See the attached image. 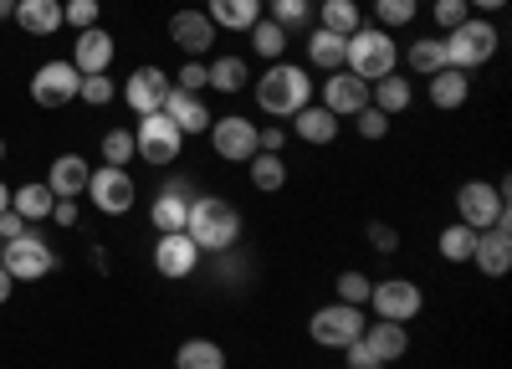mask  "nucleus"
Segmentation results:
<instances>
[{"mask_svg": "<svg viewBox=\"0 0 512 369\" xmlns=\"http://www.w3.org/2000/svg\"><path fill=\"white\" fill-rule=\"evenodd\" d=\"M185 236L200 246V252H231L241 241V211L226 195H195L190 200V216H185Z\"/></svg>", "mask_w": 512, "mask_h": 369, "instance_id": "f257e3e1", "label": "nucleus"}, {"mask_svg": "<svg viewBox=\"0 0 512 369\" xmlns=\"http://www.w3.org/2000/svg\"><path fill=\"white\" fill-rule=\"evenodd\" d=\"M313 103V72L297 62H272L262 77H256V108L272 118H292L297 108Z\"/></svg>", "mask_w": 512, "mask_h": 369, "instance_id": "f03ea898", "label": "nucleus"}, {"mask_svg": "<svg viewBox=\"0 0 512 369\" xmlns=\"http://www.w3.org/2000/svg\"><path fill=\"white\" fill-rule=\"evenodd\" d=\"M395 62H400V47H395V36L384 31V26H359L344 41V72H354L364 82H379V77L400 72Z\"/></svg>", "mask_w": 512, "mask_h": 369, "instance_id": "7ed1b4c3", "label": "nucleus"}, {"mask_svg": "<svg viewBox=\"0 0 512 369\" xmlns=\"http://www.w3.org/2000/svg\"><path fill=\"white\" fill-rule=\"evenodd\" d=\"M497 26L492 21H477V16H466L461 26H451L446 36H441V47H446V67H456V72H477V67H487L492 57H497Z\"/></svg>", "mask_w": 512, "mask_h": 369, "instance_id": "20e7f679", "label": "nucleus"}, {"mask_svg": "<svg viewBox=\"0 0 512 369\" xmlns=\"http://www.w3.org/2000/svg\"><path fill=\"white\" fill-rule=\"evenodd\" d=\"M456 221L472 231L507 226V180H466L456 190Z\"/></svg>", "mask_w": 512, "mask_h": 369, "instance_id": "39448f33", "label": "nucleus"}, {"mask_svg": "<svg viewBox=\"0 0 512 369\" xmlns=\"http://www.w3.org/2000/svg\"><path fill=\"white\" fill-rule=\"evenodd\" d=\"M0 267L11 272V282H41V277H52L57 252H52V246L41 241L36 231H26V236H16V241L0 246Z\"/></svg>", "mask_w": 512, "mask_h": 369, "instance_id": "423d86ee", "label": "nucleus"}, {"mask_svg": "<svg viewBox=\"0 0 512 369\" xmlns=\"http://www.w3.org/2000/svg\"><path fill=\"white\" fill-rule=\"evenodd\" d=\"M180 149H185V134L169 123L164 113H144L139 118V129H134V154L144 159V164H175L180 159Z\"/></svg>", "mask_w": 512, "mask_h": 369, "instance_id": "0eeeda50", "label": "nucleus"}, {"mask_svg": "<svg viewBox=\"0 0 512 369\" xmlns=\"http://www.w3.org/2000/svg\"><path fill=\"white\" fill-rule=\"evenodd\" d=\"M308 334H313V344H323V349H349V344L364 334V308H354V303H328V308H318V313L308 318Z\"/></svg>", "mask_w": 512, "mask_h": 369, "instance_id": "6e6552de", "label": "nucleus"}, {"mask_svg": "<svg viewBox=\"0 0 512 369\" xmlns=\"http://www.w3.org/2000/svg\"><path fill=\"white\" fill-rule=\"evenodd\" d=\"M364 308H374L379 318H390V323H410V318H420L425 293H420V282H410V277H384V282L369 287Z\"/></svg>", "mask_w": 512, "mask_h": 369, "instance_id": "1a4fd4ad", "label": "nucleus"}, {"mask_svg": "<svg viewBox=\"0 0 512 369\" xmlns=\"http://www.w3.org/2000/svg\"><path fill=\"white\" fill-rule=\"evenodd\" d=\"M88 200L98 205L103 216H128L134 200H139V185H134L128 170H118V164H103V170L88 175Z\"/></svg>", "mask_w": 512, "mask_h": 369, "instance_id": "9d476101", "label": "nucleus"}, {"mask_svg": "<svg viewBox=\"0 0 512 369\" xmlns=\"http://www.w3.org/2000/svg\"><path fill=\"white\" fill-rule=\"evenodd\" d=\"M210 149H216V159H226V164H246L251 154H262V149H256V123L246 113L216 118V123H210Z\"/></svg>", "mask_w": 512, "mask_h": 369, "instance_id": "9b49d317", "label": "nucleus"}, {"mask_svg": "<svg viewBox=\"0 0 512 369\" xmlns=\"http://www.w3.org/2000/svg\"><path fill=\"white\" fill-rule=\"evenodd\" d=\"M77 88H82V72L72 62H41L36 77H31V98L41 108H62V103H77Z\"/></svg>", "mask_w": 512, "mask_h": 369, "instance_id": "f8f14e48", "label": "nucleus"}, {"mask_svg": "<svg viewBox=\"0 0 512 369\" xmlns=\"http://www.w3.org/2000/svg\"><path fill=\"white\" fill-rule=\"evenodd\" d=\"M200 246L185 236V231H164L159 241H154V272L159 277H169V282H180V277H190L195 267H200Z\"/></svg>", "mask_w": 512, "mask_h": 369, "instance_id": "ddd939ff", "label": "nucleus"}, {"mask_svg": "<svg viewBox=\"0 0 512 369\" xmlns=\"http://www.w3.org/2000/svg\"><path fill=\"white\" fill-rule=\"evenodd\" d=\"M169 88H175V82H169L164 67H134V72H128V82H123V103L144 118V113H159L164 108Z\"/></svg>", "mask_w": 512, "mask_h": 369, "instance_id": "4468645a", "label": "nucleus"}, {"mask_svg": "<svg viewBox=\"0 0 512 369\" xmlns=\"http://www.w3.org/2000/svg\"><path fill=\"white\" fill-rule=\"evenodd\" d=\"M318 103H323L333 118H354L359 108H369V82L338 67V72L323 77V98H318Z\"/></svg>", "mask_w": 512, "mask_h": 369, "instance_id": "2eb2a0df", "label": "nucleus"}, {"mask_svg": "<svg viewBox=\"0 0 512 369\" xmlns=\"http://www.w3.org/2000/svg\"><path fill=\"white\" fill-rule=\"evenodd\" d=\"M195 180H169L159 195H154V205H149V226L164 236V231H185V216H190V200H195V190H190Z\"/></svg>", "mask_w": 512, "mask_h": 369, "instance_id": "dca6fc26", "label": "nucleus"}, {"mask_svg": "<svg viewBox=\"0 0 512 369\" xmlns=\"http://www.w3.org/2000/svg\"><path fill=\"white\" fill-rule=\"evenodd\" d=\"M169 41H175V47H180L185 57H205L210 47H216V26H210V16H205V11L185 6V11L169 16Z\"/></svg>", "mask_w": 512, "mask_h": 369, "instance_id": "f3484780", "label": "nucleus"}, {"mask_svg": "<svg viewBox=\"0 0 512 369\" xmlns=\"http://www.w3.org/2000/svg\"><path fill=\"white\" fill-rule=\"evenodd\" d=\"M472 267H477L482 277H507V267H512V231H507V226H487V231H477Z\"/></svg>", "mask_w": 512, "mask_h": 369, "instance_id": "a211bd4d", "label": "nucleus"}, {"mask_svg": "<svg viewBox=\"0 0 512 369\" xmlns=\"http://www.w3.org/2000/svg\"><path fill=\"white\" fill-rule=\"evenodd\" d=\"M364 344H369V354L379 359V364H395V359H405L410 354V323H390V318H379V323H364V334H359Z\"/></svg>", "mask_w": 512, "mask_h": 369, "instance_id": "6ab92c4d", "label": "nucleus"}, {"mask_svg": "<svg viewBox=\"0 0 512 369\" xmlns=\"http://www.w3.org/2000/svg\"><path fill=\"white\" fill-rule=\"evenodd\" d=\"M82 77H93V72H108L113 67V36L103 26H88V31H77V47L67 57Z\"/></svg>", "mask_w": 512, "mask_h": 369, "instance_id": "aec40b11", "label": "nucleus"}, {"mask_svg": "<svg viewBox=\"0 0 512 369\" xmlns=\"http://www.w3.org/2000/svg\"><path fill=\"white\" fill-rule=\"evenodd\" d=\"M169 123H175V129L190 139V134H210V123H216V118H210V108L195 98V93H180V88H169V98H164V108H159Z\"/></svg>", "mask_w": 512, "mask_h": 369, "instance_id": "412c9836", "label": "nucleus"}, {"mask_svg": "<svg viewBox=\"0 0 512 369\" xmlns=\"http://www.w3.org/2000/svg\"><path fill=\"white\" fill-rule=\"evenodd\" d=\"M88 159L82 154H57L52 159V170H47V190L57 200H77V195H88Z\"/></svg>", "mask_w": 512, "mask_h": 369, "instance_id": "4be33fe9", "label": "nucleus"}, {"mask_svg": "<svg viewBox=\"0 0 512 369\" xmlns=\"http://www.w3.org/2000/svg\"><path fill=\"white\" fill-rule=\"evenodd\" d=\"M205 16L216 31H251L262 21V0H205Z\"/></svg>", "mask_w": 512, "mask_h": 369, "instance_id": "5701e85b", "label": "nucleus"}, {"mask_svg": "<svg viewBox=\"0 0 512 369\" xmlns=\"http://www.w3.org/2000/svg\"><path fill=\"white\" fill-rule=\"evenodd\" d=\"M292 129H297V139L303 144H338V118L323 108V103H308V108H297L292 113Z\"/></svg>", "mask_w": 512, "mask_h": 369, "instance_id": "b1692460", "label": "nucleus"}, {"mask_svg": "<svg viewBox=\"0 0 512 369\" xmlns=\"http://www.w3.org/2000/svg\"><path fill=\"white\" fill-rule=\"evenodd\" d=\"M16 26L26 36H52L62 31V0H16Z\"/></svg>", "mask_w": 512, "mask_h": 369, "instance_id": "393cba45", "label": "nucleus"}, {"mask_svg": "<svg viewBox=\"0 0 512 369\" xmlns=\"http://www.w3.org/2000/svg\"><path fill=\"white\" fill-rule=\"evenodd\" d=\"M466 98H472V72H456V67H441L436 77H431V103L441 108V113H456Z\"/></svg>", "mask_w": 512, "mask_h": 369, "instance_id": "a878e982", "label": "nucleus"}, {"mask_svg": "<svg viewBox=\"0 0 512 369\" xmlns=\"http://www.w3.org/2000/svg\"><path fill=\"white\" fill-rule=\"evenodd\" d=\"M369 103L379 108V113H405L410 103H415V88H410V77H400V72H390V77H379V82H369Z\"/></svg>", "mask_w": 512, "mask_h": 369, "instance_id": "bb28decb", "label": "nucleus"}, {"mask_svg": "<svg viewBox=\"0 0 512 369\" xmlns=\"http://www.w3.org/2000/svg\"><path fill=\"white\" fill-rule=\"evenodd\" d=\"M52 205H57V195L47 190V180H41V185H21V190H11V211H16L26 226L52 221Z\"/></svg>", "mask_w": 512, "mask_h": 369, "instance_id": "cd10ccee", "label": "nucleus"}, {"mask_svg": "<svg viewBox=\"0 0 512 369\" xmlns=\"http://www.w3.org/2000/svg\"><path fill=\"white\" fill-rule=\"evenodd\" d=\"M175 369H226V349L216 339H185L175 349Z\"/></svg>", "mask_w": 512, "mask_h": 369, "instance_id": "c85d7f7f", "label": "nucleus"}, {"mask_svg": "<svg viewBox=\"0 0 512 369\" xmlns=\"http://www.w3.org/2000/svg\"><path fill=\"white\" fill-rule=\"evenodd\" d=\"M246 36H251V57H256V62H282V52H287V31H282L272 16H262Z\"/></svg>", "mask_w": 512, "mask_h": 369, "instance_id": "c756f323", "label": "nucleus"}, {"mask_svg": "<svg viewBox=\"0 0 512 369\" xmlns=\"http://www.w3.org/2000/svg\"><path fill=\"white\" fill-rule=\"evenodd\" d=\"M246 175H251V185L262 190V195H277L287 185V164H282V154H251L246 159Z\"/></svg>", "mask_w": 512, "mask_h": 369, "instance_id": "7c9ffc66", "label": "nucleus"}, {"mask_svg": "<svg viewBox=\"0 0 512 369\" xmlns=\"http://www.w3.org/2000/svg\"><path fill=\"white\" fill-rule=\"evenodd\" d=\"M344 41L349 36H333V31H308V62H318V72H338L344 67Z\"/></svg>", "mask_w": 512, "mask_h": 369, "instance_id": "2f4dec72", "label": "nucleus"}, {"mask_svg": "<svg viewBox=\"0 0 512 369\" xmlns=\"http://www.w3.org/2000/svg\"><path fill=\"white\" fill-rule=\"evenodd\" d=\"M318 21H323V31H333V36H354L364 16H359L354 0H318Z\"/></svg>", "mask_w": 512, "mask_h": 369, "instance_id": "473e14b6", "label": "nucleus"}, {"mask_svg": "<svg viewBox=\"0 0 512 369\" xmlns=\"http://www.w3.org/2000/svg\"><path fill=\"white\" fill-rule=\"evenodd\" d=\"M205 72H210V88L216 93H241L251 82V67L241 57H216V62H205Z\"/></svg>", "mask_w": 512, "mask_h": 369, "instance_id": "72a5a7b5", "label": "nucleus"}, {"mask_svg": "<svg viewBox=\"0 0 512 369\" xmlns=\"http://www.w3.org/2000/svg\"><path fill=\"white\" fill-rule=\"evenodd\" d=\"M405 62H410V72H420V77H436V72L446 67V47H441V36H420V41H410Z\"/></svg>", "mask_w": 512, "mask_h": 369, "instance_id": "f704fd0d", "label": "nucleus"}, {"mask_svg": "<svg viewBox=\"0 0 512 369\" xmlns=\"http://www.w3.org/2000/svg\"><path fill=\"white\" fill-rule=\"evenodd\" d=\"M420 16V0H374V21L384 26V31H400V26H410Z\"/></svg>", "mask_w": 512, "mask_h": 369, "instance_id": "c9c22d12", "label": "nucleus"}, {"mask_svg": "<svg viewBox=\"0 0 512 369\" xmlns=\"http://www.w3.org/2000/svg\"><path fill=\"white\" fill-rule=\"evenodd\" d=\"M472 246H477V231H472V226L456 221V226L441 231V257H446V262H472Z\"/></svg>", "mask_w": 512, "mask_h": 369, "instance_id": "e433bc0d", "label": "nucleus"}, {"mask_svg": "<svg viewBox=\"0 0 512 369\" xmlns=\"http://www.w3.org/2000/svg\"><path fill=\"white\" fill-rule=\"evenodd\" d=\"M272 21L292 36V31H303V26L313 21V6H308V0H277V6H272Z\"/></svg>", "mask_w": 512, "mask_h": 369, "instance_id": "4c0bfd02", "label": "nucleus"}, {"mask_svg": "<svg viewBox=\"0 0 512 369\" xmlns=\"http://www.w3.org/2000/svg\"><path fill=\"white\" fill-rule=\"evenodd\" d=\"M128 159H134V134H128V129H108L103 134V164L128 170Z\"/></svg>", "mask_w": 512, "mask_h": 369, "instance_id": "58836bf2", "label": "nucleus"}, {"mask_svg": "<svg viewBox=\"0 0 512 369\" xmlns=\"http://www.w3.org/2000/svg\"><path fill=\"white\" fill-rule=\"evenodd\" d=\"M98 16H103L98 0H62V26L88 31V26H98Z\"/></svg>", "mask_w": 512, "mask_h": 369, "instance_id": "ea45409f", "label": "nucleus"}, {"mask_svg": "<svg viewBox=\"0 0 512 369\" xmlns=\"http://www.w3.org/2000/svg\"><path fill=\"white\" fill-rule=\"evenodd\" d=\"M77 103H88V108H103V103H113V77H108V72H93V77H82V88H77Z\"/></svg>", "mask_w": 512, "mask_h": 369, "instance_id": "a19ab883", "label": "nucleus"}, {"mask_svg": "<svg viewBox=\"0 0 512 369\" xmlns=\"http://www.w3.org/2000/svg\"><path fill=\"white\" fill-rule=\"evenodd\" d=\"M369 277L364 272H338V303H354V308H364L369 303Z\"/></svg>", "mask_w": 512, "mask_h": 369, "instance_id": "79ce46f5", "label": "nucleus"}, {"mask_svg": "<svg viewBox=\"0 0 512 369\" xmlns=\"http://www.w3.org/2000/svg\"><path fill=\"white\" fill-rule=\"evenodd\" d=\"M354 123H359V134H364L369 144H379L384 134H390V113H379L374 103H369V108H359V113H354Z\"/></svg>", "mask_w": 512, "mask_h": 369, "instance_id": "37998d69", "label": "nucleus"}, {"mask_svg": "<svg viewBox=\"0 0 512 369\" xmlns=\"http://www.w3.org/2000/svg\"><path fill=\"white\" fill-rule=\"evenodd\" d=\"M169 82H175L180 93H195V98H200V93L210 88V72H205V62H195V57H190V62L180 67V77H169Z\"/></svg>", "mask_w": 512, "mask_h": 369, "instance_id": "c03bdc74", "label": "nucleus"}, {"mask_svg": "<svg viewBox=\"0 0 512 369\" xmlns=\"http://www.w3.org/2000/svg\"><path fill=\"white\" fill-rule=\"evenodd\" d=\"M364 236H369V246H374L379 257L400 252V231H395V226H384V221H369V231H364Z\"/></svg>", "mask_w": 512, "mask_h": 369, "instance_id": "a18cd8bd", "label": "nucleus"}, {"mask_svg": "<svg viewBox=\"0 0 512 369\" xmlns=\"http://www.w3.org/2000/svg\"><path fill=\"white\" fill-rule=\"evenodd\" d=\"M466 16H472V6H466V0H436V21H441V31L461 26Z\"/></svg>", "mask_w": 512, "mask_h": 369, "instance_id": "49530a36", "label": "nucleus"}, {"mask_svg": "<svg viewBox=\"0 0 512 369\" xmlns=\"http://www.w3.org/2000/svg\"><path fill=\"white\" fill-rule=\"evenodd\" d=\"M344 364H349V369H384V364L369 354V344H364V339H354V344L344 349Z\"/></svg>", "mask_w": 512, "mask_h": 369, "instance_id": "de8ad7c7", "label": "nucleus"}, {"mask_svg": "<svg viewBox=\"0 0 512 369\" xmlns=\"http://www.w3.org/2000/svg\"><path fill=\"white\" fill-rule=\"evenodd\" d=\"M16 236H26V221H21L16 211H0V246L16 241Z\"/></svg>", "mask_w": 512, "mask_h": 369, "instance_id": "09e8293b", "label": "nucleus"}, {"mask_svg": "<svg viewBox=\"0 0 512 369\" xmlns=\"http://www.w3.org/2000/svg\"><path fill=\"white\" fill-rule=\"evenodd\" d=\"M52 221L57 226H77V200H57L52 205Z\"/></svg>", "mask_w": 512, "mask_h": 369, "instance_id": "8fccbe9b", "label": "nucleus"}, {"mask_svg": "<svg viewBox=\"0 0 512 369\" xmlns=\"http://www.w3.org/2000/svg\"><path fill=\"white\" fill-rule=\"evenodd\" d=\"M11 287H16V282H11V272L0 267V308H6V298H11Z\"/></svg>", "mask_w": 512, "mask_h": 369, "instance_id": "3c124183", "label": "nucleus"}, {"mask_svg": "<svg viewBox=\"0 0 512 369\" xmlns=\"http://www.w3.org/2000/svg\"><path fill=\"white\" fill-rule=\"evenodd\" d=\"M466 6H472V11H502L507 0H466Z\"/></svg>", "mask_w": 512, "mask_h": 369, "instance_id": "603ef678", "label": "nucleus"}, {"mask_svg": "<svg viewBox=\"0 0 512 369\" xmlns=\"http://www.w3.org/2000/svg\"><path fill=\"white\" fill-rule=\"evenodd\" d=\"M0 211H11V185L0 180Z\"/></svg>", "mask_w": 512, "mask_h": 369, "instance_id": "864d4df0", "label": "nucleus"}, {"mask_svg": "<svg viewBox=\"0 0 512 369\" xmlns=\"http://www.w3.org/2000/svg\"><path fill=\"white\" fill-rule=\"evenodd\" d=\"M6 16H16V0H0V21H6Z\"/></svg>", "mask_w": 512, "mask_h": 369, "instance_id": "5fc2aeb1", "label": "nucleus"}, {"mask_svg": "<svg viewBox=\"0 0 512 369\" xmlns=\"http://www.w3.org/2000/svg\"><path fill=\"white\" fill-rule=\"evenodd\" d=\"M0 159H6V139H0Z\"/></svg>", "mask_w": 512, "mask_h": 369, "instance_id": "6e6d98bb", "label": "nucleus"}, {"mask_svg": "<svg viewBox=\"0 0 512 369\" xmlns=\"http://www.w3.org/2000/svg\"><path fill=\"white\" fill-rule=\"evenodd\" d=\"M262 6H277V0H262Z\"/></svg>", "mask_w": 512, "mask_h": 369, "instance_id": "4d7b16f0", "label": "nucleus"}, {"mask_svg": "<svg viewBox=\"0 0 512 369\" xmlns=\"http://www.w3.org/2000/svg\"><path fill=\"white\" fill-rule=\"evenodd\" d=\"M308 6H313V0H308Z\"/></svg>", "mask_w": 512, "mask_h": 369, "instance_id": "13d9d810", "label": "nucleus"}]
</instances>
